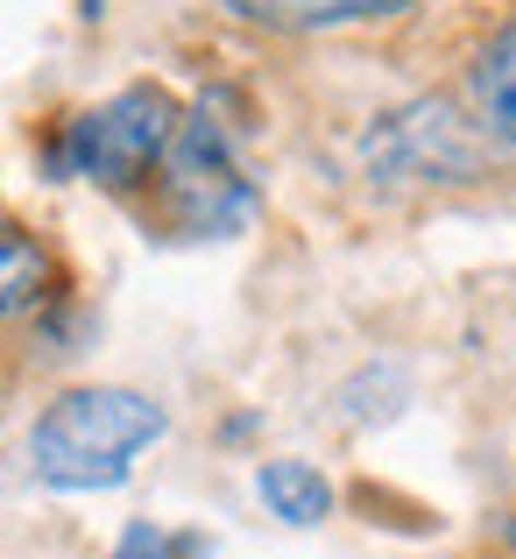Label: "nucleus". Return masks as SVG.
<instances>
[{
	"instance_id": "nucleus-1",
	"label": "nucleus",
	"mask_w": 516,
	"mask_h": 559,
	"mask_svg": "<svg viewBox=\"0 0 516 559\" xmlns=\"http://www.w3.org/2000/svg\"><path fill=\"white\" fill-rule=\"evenodd\" d=\"M164 432H170V411L142 390H113V382L64 390L28 425V475L64 496L121 489L135 475V453H149Z\"/></svg>"
},
{
	"instance_id": "nucleus-9",
	"label": "nucleus",
	"mask_w": 516,
	"mask_h": 559,
	"mask_svg": "<svg viewBox=\"0 0 516 559\" xmlns=\"http://www.w3.org/2000/svg\"><path fill=\"white\" fill-rule=\"evenodd\" d=\"M107 559H213V538L205 532H170V524H128L121 546H113Z\"/></svg>"
},
{
	"instance_id": "nucleus-4",
	"label": "nucleus",
	"mask_w": 516,
	"mask_h": 559,
	"mask_svg": "<svg viewBox=\"0 0 516 559\" xmlns=\"http://www.w3.org/2000/svg\"><path fill=\"white\" fill-rule=\"evenodd\" d=\"M368 170L382 185H460L481 178V142L446 99H410L368 135Z\"/></svg>"
},
{
	"instance_id": "nucleus-7",
	"label": "nucleus",
	"mask_w": 516,
	"mask_h": 559,
	"mask_svg": "<svg viewBox=\"0 0 516 559\" xmlns=\"http://www.w3.org/2000/svg\"><path fill=\"white\" fill-rule=\"evenodd\" d=\"M50 284H57L50 248H43L36 234H22V227H8V219H0V319L36 312V305L50 298Z\"/></svg>"
},
{
	"instance_id": "nucleus-11",
	"label": "nucleus",
	"mask_w": 516,
	"mask_h": 559,
	"mask_svg": "<svg viewBox=\"0 0 516 559\" xmlns=\"http://www.w3.org/2000/svg\"><path fill=\"white\" fill-rule=\"evenodd\" d=\"M509 546H516V524H509Z\"/></svg>"
},
{
	"instance_id": "nucleus-2",
	"label": "nucleus",
	"mask_w": 516,
	"mask_h": 559,
	"mask_svg": "<svg viewBox=\"0 0 516 559\" xmlns=\"http://www.w3.org/2000/svg\"><path fill=\"white\" fill-rule=\"evenodd\" d=\"M156 191H164V219L177 241H227L255 219L262 191L241 164V128L219 114V93L184 107L177 142L156 170Z\"/></svg>"
},
{
	"instance_id": "nucleus-8",
	"label": "nucleus",
	"mask_w": 516,
	"mask_h": 559,
	"mask_svg": "<svg viewBox=\"0 0 516 559\" xmlns=\"http://www.w3.org/2000/svg\"><path fill=\"white\" fill-rule=\"evenodd\" d=\"M475 107H481V128H489L495 142H509L516 150V36L489 43V50L475 57Z\"/></svg>"
},
{
	"instance_id": "nucleus-10",
	"label": "nucleus",
	"mask_w": 516,
	"mask_h": 559,
	"mask_svg": "<svg viewBox=\"0 0 516 559\" xmlns=\"http://www.w3.org/2000/svg\"><path fill=\"white\" fill-rule=\"evenodd\" d=\"M79 8H85V22H93V14H107V0H79Z\"/></svg>"
},
{
	"instance_id": "nucleus-5",
	"label": "nucleus",
	"mask_w": 516,
	"mask_h": 559,
	"mask_svg": "<svg viewBox=\"0 0 516 559\" xmlns=\"http://www.w3.org/2000/svg\"><path fill=\"white\" fill-rule=\"evenodd\" d=\"M227 8L255 28L312 36V28H347V22H389V14L418 8V0H227Z\"/></svg>"
},
{
	"instance_id": "nucleus-3",
	"label": "nucleus",
	"mask_w": 516,
	"mask_h": 559,
	"mask_svg": "<svg viewBox=\"0 0 516 559\" xmlns=\"http://www.w3.org/2000/svg\"><path fill=\"white\" fill-rule=\"evenodd\" d=\"M177 121H184V107L164 85H121L113 99H99V107L64 121V135L50 150V170L57 178H85L99 191H142L164 170Z\"/></svg>"
},
{
	"instance_id": "nucleus-6",
	"label": "nucleus",
	"mask_w": 516,
	"mask_h": 559,
	"mask_svg": "<svg viewBox=\"0 0 516 559\" xmlns=\"http://www.w3.org/2000/svg\"><path fill=\"white\" fill-rule=\"evenodd\" d=\"M255 496L269 518L298 524V532H312V524L333 518V481L319 475L312 461H262L255 467Z\"/></svg>"
}]
</instances>
